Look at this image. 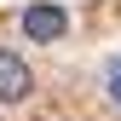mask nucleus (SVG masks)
<instances>
[{
	"mask_svg": "<svg viewBox=\"0 0 121 121\" xmlns=\"http://www.w3.org/2000/svg\"><path fill=\"white\" fill-rule=\"evenodd\" d=\"M64 29H69V12L52 6V0H35V6L23 12V35H29V40H58Z\"/></svg>",
	"mask_w": 121,
	"mask_h": 121,
	"instance_id": "1",
	"label": "nucleus"
},
{
	"mask_svg": "<svg viewBox=\"0 0 121 121\" xmlns=\"http://www.w3.org/2000/svg\"><path fill=\"white\" fill-rule=\"evenodd\" d=\"M29 86H35V81H29V64H23L17 52L0 46V104H23Z\"/></svg>",
	"mask_w": 121,
	"mask_h": 121,
	"instance_id": "2",
	"label": "nucleus"
},
{
	"mask_svg": "<svg viewBox=\"0 0 121 121\" xmlns=\"http://www.w3.org/2000/svg\"><path fill=\"white\" fill-rule=\"evenodd\" d=\"M110 86H115V98H121V64H115V69H110Z\"/></svg>",
	"mask_w": 121,
	"mask_h": 121,
	"instance_id": "3",
	"label": "nucleus"
}]
</instances>
